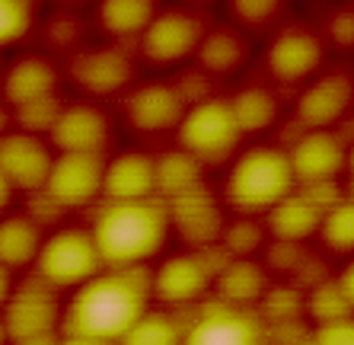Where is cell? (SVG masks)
I'll return each instance as SVG.
<instances>
[{"mask_svg":"<svg viewBox=\"0 0 354 345\" xmlns=\"http://www.w3.org/2000/svg\"><path fill=\"white\" fill-rule=\"evenodd\" d=\"M150 265L102 269L74 291L61 310V336L118 345V339L150 310Z\"/></svg>","mask_w":354,"mask_h":345,"instance_id":"6da1fadb","label":"cell"},{"mask_svg":"<svg viewBox=\"0 0 354 345\" xmlns=\"http://www.w3.org/2000/svg\"><path fill=\"white\" fill-rule=\"evenodd\" d=\"M90 237L102 269H138L163 249L169 237V211L160 198L109 202L93 221Z\"/></svg>","mask_w":354,"mask_h":345,"instance_id":"7a4b0ae2","label":"cell"},{"mask_svg":"<svg viewBox=\"0 0 354 345\" xmlns=\"http://www.w3.org/2000/svg\"><path fill=\"white\" fill-rule=\"evenodd\" d=\"M290 192H297V179L290 172L288 150L281 148L243 150L223 182V195L239 214H268Z\"/></svg>","mask_w":354,"mask_h":345,"instance_id":"3957f363","label":"cell"},{"mask_svg":"<svg viewBox=\"0 0 354 345\" xmlns=\"http://www.w3.org/2000/svg\"><path fill=\"white\" fill-rule=\"evenodd\" d=\"M239 141H243V134L233 122L227 99L201 96L189 103L179 122V150H185L192 160H198L201 166L223 163L239 148Z\"/></svg>","mask_w":354,"mask_h":345,"instance_id":"277c9868","label":"cell"},{"mask_svg":"<svg viewBox=\"0 0 354 345\" xmlns=\"http://www.w3.org/2000/svg\"><path fill=\"white\" fill-rule=\"evenodd\" d=\"M35 278L48 288H80L102 272V259L96 253L90 230L86 227H64L41 240V249L35 256Z\"/></svg>","mask_w":354,"mask_h":345,"instance_id":"5b68a950","label":"cell"},{"mask_svg":"<svg viewBox=\"0 0 354 345\" xmlns=\"http://www.w3.org/2000/svg\"><path fill=\"white\" fill-rule=\"evenodd\" d=\"M61 310L58 291L48 288L32 275L19 288H13L7 297V304L0 310V323H3V336L7 342H45L55 339L61 329Z\"/></svg>","mask_w":354,"mask_h":345,"instance_id":"8992f818","label":"cell"},{"mask_svg":"<svg viewBox=\"0 0 354 345\" xmlns=\"http://www.w3.org/2000/svg\"><path fill=\"white\" fill-rule=\"evenodd\" d=\"M221 263L211 249H189V253L169 256L166 263L150 269V297H157L166 307L198 304L211 291Z\"/></svg>","mask_w":354,"mask_h":345,"instance_id":"52a82bcc","label":"cell"},{"mask_svg":"<svg viewBox=\"0 0 354 345\" xmlns=\"http://www.w3.org/2000/svg\"><path fill=\"white\" fill-rule=\"evenodd\" d=\"M268 326L256 307H230L221 301H207L185 323L182 345H262Z\"/></svg>","mask_w":354,"mask_h":345,"instance_id":"ba28073f","label":"cell"},{"mask_svg":"<svg viewBox=\"0 0 354 345\" xmlns=\"http://www.w3.org/2000/svg\"><path fill=\"white\" fill-rule=\"evenodd\" d=\"M102 172H106V160L99 154H55L41 195L58 211L86 208L102 195Z\"/></svg>","mask_w":354,"mask_h":345,"instance_id":"9c48e42d","label":"cell"},{"mask_svg":"<svg viewBox=\"0 0 354 345\" xmlns=\"http://www.w3.org/2000/svg\"><path fill=\"white\" fill-rule=\"evenodd\" d=\"M205 29L185 10H163L150 19V26L140 33V55L150 64H176L182 57L195 55Z\"/></svg>","mask_w":354,"mask_h":345,"instance_id":"30bf717a","label":"cell"},{"mask_svg":"<svg viewBox=\"0 0 354 345\" xmlns=\"http://www.w3.org/2000/svg\"><path fill=\"white\" fill-rule=\"evenodd\" d=\"M185 109H189L185 93L163 80L140 83L124 99V115H128V122L138 132H169V128H179Z\"/></svg>","mask_w":354,"mask_h":345,"instance_id":"8fae6325","label":"cell"},{"mask_svg":"<svg viewBox=\"0 0 354 345\" xmlns=\"http://www.w3.org/2000/svg\"><path fill=\"white\" fill-rule=\"evenodd\" d=\"M51 148L35 134L10 132L0 134V172L7 176L13 189L23 192H41L51 170Z\"/></svg>","mask_w":354,"mask_h":345,"instance_id":"7c38bea8","label":"cell"},{"mask_svg":"<svg viewBox=\"0 0 354 345\" xmlns=\"http://www.w3.org/2000/svg\"><path fill=\"white\" fill-rule=\"evenodd\" d=\"M290 172L306 189L329 186L345 166V144L335 132H304L300 141L288 150Z\"/></svg>","mask_w":354,"mask_h":345,"instance_id":"4fadbf2b","label":"cell"},{"mask_svg":"<svg viewBox=\"0 0 354 345\" xmlns=\"http://www.w3.org/2000/svg\"><path fill=\"white\" fill-rule=\"evenodd\" d=\"M166 211H169V227L179 230L185 243L195 249H214L223 233V214L205 186L166 202Z\"/></svg>","mask_w":354,"mask_h":345,"instance_id":"5bb4252c","label":"cell"},{"mask_svg":"<svg viewBox=\"0 0 354 345\" xmlns=\"http://www.w3.org/2000/svg\"><path fill=\"white\" fill-rule=\"evenodd\" d=\"M48 134L58 154H99L102 157V148H106V141H109L106 112L90 106V103L61 106Z\"/></svg>","mask_w":354,"mask_h":345,"instance_id":"9a60e30c","label":"cell"},{"mask_svg":"<svg viewBox=\"0 0 354 345\" xmlns=\"http://www.w3.org/2000/svg\"><path fill=\"white\" fill-rule=\"evenodd\" d=\"M351 80L342 74H326L313 80L300 96H297V122L306 132H329L332 125L351 109Z\"/></svg>","mask_w":354,"mask_h":345,"instance_id":"2e32d148","label":"cell"},{"mask_svg":"<svg viewBox=\"0 0 354 345\" xmlns=\"http://www.w3.org/2000/svg\"><path fill=\"white\" fill-rule=\"evenodd\" d=\"M265 64L281 83L306 80L322 64V42L310 29H288L268 45Z\"/></svg>","mask_w":354,"mask_h":345,"instance_id":"e0dca14e","label":"cell"},{"mask_svg":"<svg viewBox=\"0 0 354 345\" xmlns=\"http://www.w3.org/2000/svg\"><path fill=\"white\" fill-rule=\"evenodd\" d=\"M131 57L122 48H86L74 55L71 77L93 96H112L131 80Z\"/></svg>","mask_w":354,"mask_h":345,"instance_id":"ac0fdd59","label":"cell"},{"mask_svg":"<svg viewBox=\"0 0 354 345\" xmlns=\"http://www.w3.org/2000/svg\"><path fill=\"white\" fill-rule=\"evenodd\" d=\"M102 195L109 202H144L157 198V182H153V157L128 150L106 163L102 172Z\"/></svg>","mask_w":354,"mask_h":345,"instance_id":"d6986e66","label":"cell"},{"mask_svg":"<svg viewBox=\"0 0 354 345\" xmlns=\"http://www.w3.org/2000/svg\"><path fill=\"white\" fill-rule=\"evenodd\" d=\"M332 202H319L313 189L304 192H290L284 202L268 211V230L274 233V240H284V243H300L310 233L319 230L322 211L329 208Z\"/></svg>","mask_w":354,"mask_h":345,"instance_id":"ffe728a7","label":"cell"},{"mask_svg":"<svg viewBox=\"0 0 354 345\" xmlns=\"http://www.w3.org/2000/svg\"><path fill=\"white\" fill-rule=\"evenodd\" d=\"M55 87H58V71L39 55L17 57L3 74V99L17 109L55 96Z\"/></svg>","mask_w":354,"mask_h":345,"instance_id":"44dd1931","label":"cell"},{"mask_svg":"<svg viewBox=\"0 0 354 345\" xmlns=\"http://www.w3.org/2000/svg\"><path fill=\"white\" fill-rule=\"evenodd\" d=\"M214 301L230 307H249L265 294V275L252 259H223L214 275Z\"/></svg>","mask_w":354,"mask_h":345,"instance_id":"7402d4cb","label":"cell"},{"mask_svg":"<svg viewBox=\"0 0 354 345\" xmlns=\"http://www.w3.org/2000/svg\"><path fill=\"white\" fill-rule=\"evenodd\" d=\"M41 230L29 214H10L0 221V265L7 272L26 269L41 249Z\"/></svg>","mask_w":354,"mask_h":345,"instance_id":"603a6c76","label":"cell"},{"mask_svg":"<svg viewBox=\"0 0 354 345\" xmlns=\"http://www.w3.org/2000/svg\"><path fill=\"white\" fill-rule=\"evenodd\" d=\"M153 182L160 202H173L201 186V163L192 160L185 150H166L153 160Z\"/></svg>","mask_w":354,"mask_h":345,"instance_id":"cb8c5ba5","label":"cell"},{"mask_svg":"<svg viewBox=\"0 0 354 345\" xmlns=\"http://www.w3.org/2000/svg\"><path fill=\"white\" fill-rule=\"evenodd\" d=\"M227 103H230V112H233V122H236L239 134L265 132L278 118V96L268 87H243Z\"/></svg>","mask_w":354,"mask_h":345,"instance_id":"d4e9b609","label":"cell"},{"mask_svg":"<svg viewBox=\"0 0 354 345\" xmlns=\"http://www.w3.org/2000/svg\"><path fill=\"white\" fill-rule=\"evenodd\" d=\"M351 269L342 272V278H322L319 285H313V294H310V313L319 326H329V323H342L351 320Z\"/></svg>","mask_w":354,"mask_h":345,"instance_id":"484cf974","label":"cell"},{"mask_svg":"<svg viewBox=\"0 0 354 345\" xmlns=\"http://www.w3.org/2000/svg\"><path fill=\"white\" fill-rule=\"evenodd\" d=\"M195 57L198 64L211 71V74H230L246 61V42L239 39L233 29H214V33L201 35Z\"/></svg>","mask_w":354,"mask_h":345,"instance_id":"4316f807","label":"cell"},{"mask_svg":"<svg viewBox=\"0 0 354 345\" xmlns=\"http://www.w3.org/2000/svg\"><path fill=\"white\" fill-rule=\"evenodd\" d=\"M157 17V3L150 0H102L99 3V23L102 29L118 39L124 35H138L150 26V19Z\"/></svg>","mask_w":354,"mask_h":345,"instance_id":"83f0119b","label":"cell"},{"mask_svg":"<svg viewBox=\"0 0 354 345\" xmlns=\"http://www.w3.org/2000/svg\"><path fill=\"white\" fill-rule=\"evenodd\" d=\"M185 323H179L169 310H147L134 323L118 345H182Z\"/></svg>","mask_w":354,"mask_h":345,"instance_id":"f1b7e54d","label":"cell"},{"mask_svg":"<svg viewBox=\"0 0 354 345\" xmlns=\"http://www.w3.org/2000/svg\"><path fill=\"white\" fill-rule=\"evenodd\" d=\"M322 243L332 253H351L354 249V214H351V202L348 198H335L326 211H322L319 230Z\"/></svg>","mask_w":354,"mask_h":345,"instance_id":"f546056e","label":"cell"},{"mask_svg":"<svg viewBox=\"0 0 354 345\" xmlns=\"http://www.w3.org/2000/svg\"><path fill=\"white\" fill-rule=\"evenodd\" d=\"M35 7L29 0H0V48L17 45L32 29Z\"/></svg>","mask_w":354,"mask_h":345,"instance_id":"4dcf8cb0","label":"cell"},{"mask_svg":"<svg viewBox=\"0 0 354 345\" xmlns=\"http://www.w3.org/2000/svg\"><path fill=\"white\" fill-rule=\"evenodd\" d=\"M221 247L233 256V259H246L249 253H256L262 247V227L256 221H243L236 224H223V233H221Z\"/></svg>","mask_w":354,"mask_h":345,"instance_id":"1f68e13d","label":"cell"},{"mask_svg":"<svg viewBox=\"0 0 354 345\" xmlns=\"http://www.w3.org/2000/svg\"><path fill=\"white\" fill-rule=\"evenodd\" d=\"M58 112H61V103L55 96H48V99H39V103H29V106H19L17 122L23 125L26 134H35V138H39L41 132H51Z\"/></svg>","mask_w":354,"mask_h":345,"instance_id":"d6a6232c","label":"cell"},{"mask_svg":"<svg viewBox=\"0 0 354 345\" xmlns=\"http://www.w3.org/2000/svg\"><path fill=\"white\" fill-rule=\"evenodd\" d=\"M230 10L243 23H265V19H272L278 13L281 3L278 0H233Z\"/></svg>","mask_w":354,"mask_h":345,"instance_id":"836d02e7","label":"cell"},{"mask_svg":"<svg viewBox=\"0 0 354 345\" xmlns=\"http://www.w3.org/2000/svg\"><path fill=\"white\" fill-rule=\"evenodd\" d=\"M351 320H342V323H329V326H319V333L313 336V342L319 345H354L351 342Z\"/></svg>","mask_w":354,"mask_h":345,"instance_id":"e575fe53","label":"cell"},{"mask_svg":"<svg viewBox=\"0 0 354 345\" xmlns=\"http://www.w3.org/2000/svg\"><path fill=\"white\" fill-rule=\"evenodd\" d=\"M329 33H332V39L338 42V45H351L354 42V26H351V10H342L335 19L329 23Z\"/></svg>","mask_w":354,"mask_h":345,"instance_id":"d590c367","label":"cell"},{"mask_svg":"<svg viewBox=\"0 0 354 345\" xmlns=\"http://www.w3.org/2000/svg\"><path fill=\"white\" fill-rule=\"evenodd\" d=\"M10 291H13V281H10V272L0 265V310H3V304H7Z\"/></svg>","mask_w":354,"mask_h":345,"instance_id":"8d00e7d4","label":"cell"},{"mask_svg":"<svg viewBox=\"0 0 354 345\" xmlns=\"http://www.w3.org/2000/svg\"><path fill=\"white\" fill-rule=\"evenodd\" d=\"M51 345H109V342H93V339H80V336H58Z\"/></svg>","mask_w":354,"mask_h":345,"instance_id":"74e56055","label":"cell"},{"mask_svg":"<svg viewBox=\"0 0 354 345\" xmlns=\"http://www.w3.org/2000/svg\"><path fill=\"white\" fill-rule=\"evenodd\" d=\"M10 198H13V186H10L7 176L0 172V211H3V208L10 205Z\"/></svg>","mask_w":354,"mask_h":345,"instance_id":"f35d334b","label":"cell"},{"mask_svg":"<svg viewBox=\"0 0 354 345\" xmlns=\"http://www.w3.org/2000/svg\"><path fill=\"white\" fill-rule=\"evenodd\" d=\"M55 339H58V336H55ZM55 339H45V342H3V345H51Z\"/></svg>","mask_w":354,"mask_h":345,"instance_id":"ab89813d","label":"cell"},{"mask_svg":"<svg viewBox=\"0 0 354 345\" xmlns=\"http://www.w3.org/2000/svg\"><path fill=\"white\" fill-rule=\"evenodd\" d=\"M7 342V336H3V323H0V345Z\"/></svg>","mask_w":354,"mask_h":345,"instance_id":"60d3db41","label":"cell"},{"mask_svg":"<svg viewBox=\"0 0 354 345\" xmlns=\"http://www.w3.org/2000/svg\"><path fill=\"white\" fill-rule=\"evenodd\" d=\"M297 345H319V342H313V339H304V342H297Z\"/></svg>","mask_w":354,"mask_h":345,"instance_id":"b9f144b4","label":"cell"}]
</instances>
